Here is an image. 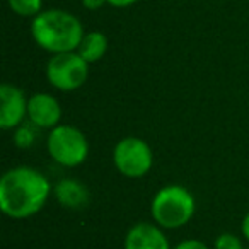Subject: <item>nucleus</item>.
I'll return each instance as SVG.
<instances>
[{"mask_svg":"<svg viewBox=\"0 0 249 249\" xmlns=\"http://www.w3.org/2000/svg\"><path fill=\"white\" fill-rule=\"evenodd\" d=\"M31 35L39 48L58 55L77 52L86 33L82 22L72 12L63 9H48L33 18Z\"/></svg>","mask_w":249,"mask_h":249,"instance_id":"f03ea898","label":"nucleus"},{"mask_svg":"<svg viewBox=\"0 0 249 249\" xmlns=\"http://www.w3.org/2000/svg\"><path fill=\"white\" fill-rule=\"evenodd\" d=\"M124 249H173L169 241L164 235L162 227L149 224V222H139L135 224L124 237Z\"/></svg>","mask_w":249,"mask_h":249,"instance_id":"1a4fd4ad","label":"nucleus"},{"mask_svg":"<svg viewBox=\"0 0 249 249\" xmlns=\"http://www.w3.org/2000/svg\"><path fill=\"white\" fill-rule=\"evenodd\" d=\"M9 7L21 18H36L41 12L43 0H7Z\"/></svg>","mask_w":249,"mask_h":249,"instance_id":"f8f14e48","label":"nucleus"},{"mask_svg":"<svg viewBox=\"0 0 249 249\" xmlns=\"http://www.w3.org/2000/svg\"><path fill=\"white\" fill-rule=\"evenodd\" d=\"M215 249H244V246L235 234L224 232L215 239Z\"/></svg>","mask_w":249,"mask_h":249,"instance_id":"4468645a","label":"nucleus"},{"mask_svg":"<svg viewBox=\"0 0 249 249\" xmlns=\"http://www.w3.org/2000/svg\"><path fill=\"white\" fill-rule=\"evenodd\" d=\"M89 75V63L77 52L58 53L48 60L46 79L55 89L70 92L82 87Z\"/></svg>","mask_w":249,"mask_h":249,"instance_id":"423d86ee","label":"nucleus"},{"mask_svg":"<svg viewBox=\"0 0 249 249\" xmlns=\"http://www.w3.org/2000/svg\"><path fill=\"white\" fill-rule=\"evenodd\" d=\"M28 118V99L12 84L0 86V128L16 130Z\"/></svg>","mask_w":249,"mask_h":249,"instance_id":"0eeeda50","label":"nucleus"},{"mask_svg":"<svg viewBox=\"0 0 249 249\" xmlns=\"http://www.w3.org/2000/svg\"><path fill=\"white\" fill-rule=\"evenodd\" d=\"M48 154L63 167H77L89 156V142L86 135L72 124H58L50 130L46 140Z\"/></svg>","mask_w":249,"mask_h":249,"instance_id":"20e7f679","label":"nucleus"},{"mask_svg":"<svg viewBox=\"0 0 249 249\" xmlns=\"http://www.w3.org/2000/svg\"><path fill=\"white\" fill-rule=\"evenodd\" d=\"M246 249H249V248H246Z\"/></svg>","mask_w":249,"mask_h":249,"instance_id":"6ab92c4d","label":"nucleus"},{"mask_svg":"<svg viewBox=\"0 0 249 249\" xmlns=\"http://www.w3.org/2000/svg\"><path fill=\"white\" fill-rule=\"evenodd\" d=\"M62 107L55 96L48 92H36L28 99V120L36 128L53 130L58 126Z\"/></svg>","mask_w":249,"mask_h":249,"instance_id":"6e6552de","label":"nucleus"},{"mask_svg":"<svg viewBox=\"0 0 249 249\" xmlns=\"http://www.w3.org/2000/svg\"><path fill=\"white\" fill-rule=\"evenodd\" d=\"M173 249H208V246L198 239H186V241H181L179 244H176Z\"/></svg>","mask_w":249,"mask_h":249,"instance_id":"2eb2a0df","label":"nucleus"},{"mask_svg":"<svg viewBox=\"0 0 249 249\" xmlns=\"http://www.w3.org/2000/svg\"><path fill=\"white\" fill-rule=\"evenodd\" d=\"M241 232L246 241L249 242V212L244 215V218H242V222H241Z\"/></svg>","mask_w":249,"mask_h":249,"instance_id":"a211bd4d","label":"nucleus"},{"mask_svg":"<svg viewBox=\"0 0 249 249\" xmlns=\"http://www.w3.org/2000/svg\"><path fill=\"white\" fill-rule=\"evenodd\" d=\"M55 196L63 208L70 210H82L89 205V190L80 181L72 178H63L55 184Z\"/></svg>","mask_w":249,"mask_h":249,"instance_id":"9d476101","label":"nucleus"},{"mask_svg":"<svg viewBox=\"0 0 249 249\" xmlns=\"http://www.w3.org/2000/svg\"><path fill=\"white\" fill-rule=\"evenodd\" d=\"M107 46H109V41H107V36L104 33L90 31L84 35L82 41L77 48V53L90 65V63L103 60V56L107 52Z\"/></svg>","mask_w":249,"mask_h":249,"instance_id":"9b49d317","label":"nucleus"},{"mask_svg":"<svg viewBox=\"0 0 249 249\" xmlns=\"http://www.w3.org/2000/svg\"><path fill=\"white\" fill-rule=\"evenodd\" d=\"M113 162L120 174L137 179L152 169L154 154L145 140L139 137H124L114 145Z\"/></svg>","mask_w":249,"mask_h":249,"instance_id":"39448f33","label":"nucleus"},{"mask_svg":"<svg viewBox=\"0 0 249 249\" xmlns=\"http://www.w3.org/2000/svg\"><path fill=\"white\" fill-rule=\"evenodd\" d=\"M50 193L52 184L38 169L12 167L0 179V210L16 220L33 217L45 207Z\"/></svg>","mask_w":249,"mask_h":249,"instance_id":"f257e3e1","label":"nucleus"},{"mask_svg":"<svg viewBox=\"0 0 249 249\" xmlns=\"http://www.w3.org/2000/svg\"><path fill=\"white\" fill-rule=\"evenodd\" d=\"M104 4H107V0H82V5L89 11H97Z\"/></svg>","mask_w":249,"mask_h":249,"instance_id":"dca6fc26","label":"nucleus"},{"mask_svg":"<svg viewBox=\"0 0 249 249\" xmlns=\"http://www.w3.org/2000/svg\"><path fill=\"white\" fill-rule=\"evenodd\" d=\"M150 213L159 227L179 229L193 218L195 198L188 188L169 184L154 195Z\"/></svg>","mask_w":249,"mask_h":249,"instance_id":"7ed1b4c3","label":"nucleus"},{"mask_svg":"<svg viewBox=\"0 0 249 249\" xmlns=\"http://www.w3.org/2000/svg\"><path fill=\"white\" fill-rule=\"evenodd\" d=\"M36 128L35 124H21V126H18V128L14 130V145L19 147V149H29V147H33V143H35L36 140V133L35 130Z\"/></svg>","mask_w":249,"mask_h":249,"instance_id":"ddd939ff","label":"nucleus"},{"mask_svg":"<svg viewBox=\"0 0 249 249\" xmlns=\"http://www.w3.org/2000/svg\"><path fill=\"white\" fill-rule=\"evenodd\" d=\"M139 0H107V4L113 5L116 9H124V7H130V5L137 4Z\"/></svg>","mask_w":249,"mask_h":249,"instance_id":"f3484780","label":"nucleus"}]
</instances>
